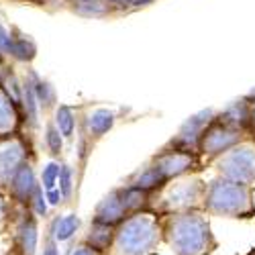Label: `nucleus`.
<instances>
[{"instance_id": "nucleus-27", "label": "nucleus", "mask_w": 255, "mask_h": 255, "mask_svg": "<svg viewBox=\"0 0 255 255\" xmlns=\"http://www.w3.org/2000/svg\"><path fill=\"white\" fill-rule=\"evenodd\" d=\"M8 43H10V29H6L2 23H0V59H6Z\"/></svg>"}, {"instance_id": "nucleus-36", "label": "nucleus", "mask_w": 255, "mask_h": 255, "mask_svg": "<svg viewBox=\"0 0 255 255\" xmlns=\"http://www.w3.org/2000/svg\"><path fill=\"white\" fill-rule=\"evenodd\" d=\"M23 2H35V4H43V2H47V0H23Z\"/></svg>"}, {"instance_id": "nucleus-29", "label": "nucleus", "mask_w": 255, "mask_h": 255, "mask_svg": "<svg viewBox=\"0 0 255 255\" xmlns=\"http://www.w3.org/2000/svg\"><path fill=\"white\" fill-rule=\"evenodd\" d=\"M41 255H59V243L47 233V237L43 241V249H41Z\"/></svg>"}, {"instance_id": "nucleus-21", "label": "nucleus", "mask_w": 255, "mask_h": 255, "mask_svg": "<svg viewBox=\"0 0 255 255\" xmlns=\"http://www.w3.org/2000/svg\"><path fill=\"white\" fill-rule=\"evenodd\" d=\"M72 10L84 18H109L119 14L121 10L113 6L109 0H84V2H72Z\"/></svg>"}, {"instance_id": "nucleus-18", "label": "nucleus", "mask_w": 255, "mask_h": 255, "mask_svg": "<svg viewBox=\"0 0 255 255\" xmlns=\"http://www.w3.org/2000/svg\"><path fill=\"white\" fill-rule=\"evenodd\" d=\"M20 125H23L20 109L6 96V92L0 88V137L14 133Z\"/></svg>"}, {"instance_id": "nucleus-10", "label": "nucleus", "mask_w": 255, "mask_h": 255, "mask_svg": "<svg viewBox=\"0 0 255 255\" xmlns=\"http://www.w3.org/2000/svg\"><path fill=\"white\" fill-rule=\"evenodd\" d=\"M39 182H37V176H35V169H33V163L31 159H27L23 165L16 169V174L12 176L10 184H8V196H10V202L18 204L20 208H29V202L35 194Z\"/></svg>"}, {"instance_id": "nucleus-33", "label": "nucleus", "mask_w": 255, "mask_h": 255, "mask_svg": "<svg viewBox=\"0 0 255 255\" xmlns=\"http://www.w3.org/2000/svg\"><path fill=\"white\" fill-rule=\"evenodd\" d=\"M10 66H8V63H6V59H0V86H2V82L6 80V76L10 74Z\"/></svg>"}, {"instance_id": "nucleus-32", "label": "nucleus", "mask_w": 255, "mask_h": 255, "mask_svg": "<svg viewBox=\"0 0 255 255\" xmlns=\"http://www.w3.org/2000/svg\"><path fill=\"white\" fill-rule=\"evenodd\" d=\"M10 215V206H8V200L0 194V225H2Z\"/></svg>"}, {"instance_id": "nucleus-1", "label": "nucleus", "mask_w": 255, "mask_h": 255, "mask_svg": "<svg viewBox=\"0 0 255 255\" xmlns=\"http://www.w3.org/2000/svg\"><path fill=\"white\" fill-rule=\"evenodd\" d=\"M163 243L174 255H210L219 247L208 217L202 210L159 217Z\"/></svg>"}, {"instance_id": "nucleus-25", "label": "nucleus", "mask_w": 255, "mask_h": 255, "mask_svg": "<svg viewBox=\"0 0 255 255\" xmlns=\"http://www.w3.org/2000/svg\"><path fill=\"white\" fill-rule=\"evenodd\" d=\"M57 188H59L63 200H70V198H72V192H74V169H72V165L61 163Z\"/></svg>"}, {"instance_id": "nucleus-31", "label": "nucleus", "mask_w": 255, "mask_h": 255, "mask_svg": "<svg viewBox=\"0 0 255 255\" xmlns=\"http://www.w3.org/2000/svg\"><path fill=\"white\" fill-rule=\"evenodd\" d=\"M70 255H102V253H98L96 249H92L88 243H84V241H80L76 247H74V251L70 253Z\"/></svg>"}, {"instance_id": "nucleus-19", "label": "nucleus", "mask_w": 255, "mask_h": 255, "mask_svg": "<svg viewBox=\"0 0 255 255\" xmlns=\"http://www.w3.org/2000/svg\"><path fill=\"white\" fill-rule=\"evenodd\" d=\"M80 225H82V221H80V217L76 215V212H70V215H66V217L57 215L49 223V231L47 233L57 243H68V241L74 239V235L80 231Z\"/></svg>"}, {"instance_id": "nucleus-30", "label": "nucleus", "mask_w": 255, "mask_h": 255, "mask_svg": "<svg viewBox=\"0 0 255 255\" xmlns=\"http://www.w3.org/2000/svg\"><path fill=\"white\" fill-rule=\"evenodd\" d=\"M245 98L249 100V135L255 137V90Z\"/></svg>"}, {"instance_id": "nucleus-3", "label": "nucleus", "mask_w": 255, "mask_h": 255, "mask_svg": "<svg viewBox=\"0 0 255 255\" xmlns=\"http://www.w3.org/2000/svg\"><path fill=\"white\" fill-rule=\"evenodd\" d=\"M159 243H163L159 217L153 212H139L117 227L113 255H149Z\"/></svg>"}, {"instance_id": "nucleus-8", "label": "nucleus", "mask_w": 255, "mask_h": 255, "mask_svg": "<svg viewBox=\"0 0 255 255\" xmlns=\"http://www.w3.org/2000/svg\"><path fill=\"white\" fill-rule=\"evenodd\" d=\"M215 111L212 109H206V111H200L196 115L190 117L180 129L178 133L169 139L163 147H172V149H184V151H194L198 153V143H200V137L204 133V129L212 123L215 119Z\"/></svg>"}, {"instance_id": "nucleus-11", "label": "nucleus", "mask_w": 255, "mask_h": 255, "mask_svg": "<svg viewBox=\"0 0 255 255\" xmlns=\"http://www.w3.org/2000/svg\"><path fill=\"white\" fill-rule=\"evenodd\" d=\"M125 219H129V212H127V208H125L123 190H121V186H117V188H113L106 196H102V200L96 204L94 215H92V221L119 227Z\"/></svg>"}, {"instance_id": "nucleus-2", "label": "nucleus", "mask_w": 255, "mask_h": 255, "mask_svg": "<svg viewBox=\"0 0 255 255\" xmlns=\"http://www.w3.org/2000/svg\"><path fill=\"white\" fill-rule=\"evenodd\" d=\"M202 212L219 219H251L255 217L253 188L223 176L212 178L206 186Z\"/></svg>"}, {"instance_id": "nucleus-26", "label": "nucleus", "mask_w": 255, "mask_h": 255, "mask_svg": "<svg viewBox=\"0 0 255 255\" xmlns=\"http://www.w3.org/2000/svg\"><path fill=\"white\" fill-rule=\"evenodd\" d=\"M29 210L37 219H47L49 217V204H47V198H45V192H43V188H41V184L37 186L35 194L29 202Z\"/></svg>"}, {"instance_id": "nucleus-37", "label": "nucleus", "mask_w": 255, "mask_h": 255, "mask_svg": "<svg viewBox=\"0 0 255 255\" xmlns=\"http://www.w3.org/2000/svg\"><path fill=\"white\" fill-rule=\"evenodd\" d=\"M4 255H20V253H18V251H16V249H14V247H12V249H10V251H6V253H4Z\"/></svg>"}, {"instance_id": "nucleus-9", "label": "nucleus", "mask_w": 255, "mask_h": 255, "mask_svg": "<svg viewBox=\"0 0 255 255\" xmlns=\"http://www.w3.org/2000/svg\"><path fill=\"white\" fill-rule=\"evenodd\" d=\"M29 159V151L23 139L10 137L0 141V188H8L16 169Z\"/></svg>"}, {"instance_id": "nucleus-12", "label": "nucleus", "mask_w": 255, "mask_h": 255, "mask_svg": "<svg viewBox=\"0 0 255 255\" xmlns=\"http://www.w3.org/2000/svg\"><path fill=\"white\" fill-rule=\"evenodd\" d=\"M39 245V219L29 208H23L14 229V249L20 255H35Z\"/></svg>"}, {"instance_id": "nucleus-34", "label": "nucleus", "mask_w": 255, "mask_h": 255, "mask_svg": "<svg viewBox=\"0 0 255 255\" xmlns=\"http://www.w3.org/2000/svg\"><path fill=\"white\" fill-rule=\"evenodd\" d=\"M153 2H155V0H131L129 8L137 10V8H143V6H149V4H153Z\"/></svg>"}, {"instance_id": "nucleus-20", "label": "nucleus", "mask_w": 255, "mask_h": 255, "mask_svg": "<svg viewBox=\"0 0 255 255\" xmlns=\"http://www.w3.org/2000/svg\"><path fill=\"white\" fill-rule=\"evenodd\" d=\"M127 186H135V188H141V190H145V192H151V194H155L157 190H161L167 182L159 176V172L153 167V165H149L147 163L145 167H141V169H137V172L125 182Z\"/></svg>"}, {"instance_id": "nucleus-6", "label": "nucleus", "mask_w": 255, "mask_h": 255, "mask_svg": "<svg viewBox=\"0 0 255 255\" xmlns=\"http://www.w3.org/2000/svg\"><path fill=\"white\" fill-rule=\"evenodd\" d=\"M149 165H153L159 176L165 182H172L178 178L194 176L196 172L204 167V161L194 151L184 149H172V147H161V149L149 159Z\"/></svg>"}, {"instance_id": "nucleus-4", "label": "nucleus", "mask_w": 255, "mask_h": 255, "mask_svg": "<svg viewBox=\"0 0 255 255\" xmlns=\"http://www.w3.org/2000/svg\"><path fill=\"white\" fill-rule=\"evenodd\" d=\"M206 182L198 176H186L167 182L161 190L153 194L151 212L155 217H167L176 212L202 210V202L206 196Z\"/></svg>"}, {"instance_id": "nucleus-5", "label": "nucleus", "mask_w": 255, "mask_h": 255, "mask_svg": "<svg viewBox=\"0 0 255 255\" xmlns=\"http://www.w3.org/2000/svg\"><path fill=\"white\" fill-rule=\"evenodd\" d=\"M212 167L217 169L219 176L227 180L255 188V143L249 139L239 143L231 151L212 161Z\"/></svg>"}, {"instance_id": "nucleus-7", "label": "nucleus", "mask_w": 255, "mask_h": 255, "mask_svg": "<svg viewBox=\"0 0 255 255\" xmlns=\"http://www.w3.org/2000/svg\"><path fill=\"white\" fill-rule=\"evenodd\" d=\"M247 133L231 129V127L223 125L217 121V115L212 119V123L204 129L200 143H198V155L202 157L204 163H212L215 159H219L221 155H225L227 151H231L233 147H237L239 143L247 141Z\"/></svg>"}, {"instance_id": "nucleus-23", "label": "nucleus", "mask_w": 255, "mask_h": 255, "mask_svg": "<svg viewBox=\"0 0 255 255\" xmlns=\"http://www.w3.org/2000/svg\"><path fill=\"white\" fill-rule=\"evenodd\" d=\"M63 141H66V139L61 137V133H59V129L55 127L53 119H49L47 125H45V131H43V145H45L47 153L53 159H59L61 157V153H63Z\"/></svg>"}, {"instance_id": "nucleus-22", "label": "nucleus", "mask_w": 255, "mask_h": 255, "mask_svg": "<svg viewBox=\"0 0 255 255\" xmlns=\"http://www.w3.org/2000/svg\"><path fill=\"white\" fill-rule=\"evenodd\" d=\"M53 123L59 129L61 137L66 141H72L78 129V113L70 104H57V109L53 111Z\"/></svg>"}, {"instance_id": "nucleus-24", "label": "nucleus", "mask_w": 255, "mask_h": 255, "mask_svg": "<svg viewBox=\"0 0 255 255\" xmlns=\"http://www.w3.org/2000/svg\"><path fill=\"white\" fill-rule=\"evenodd\" d=\"M59 169H61V163L59 161H49L43 165V169H41V188L45 190H53L57 188V180H59Z\"/></svg>"}, {"instance_id": "nucleus-14", "label": "nucleus", "mask_w": 255, "mask_h": 255, "mask_svg": "<svg viewBox=\"0 0 255 255\" xmlns=\"http://www.w3.org/2000/svg\"><path fill=\"white\" fill-rule=\"evenodd\" d=\"M6 57H10L16 63H29L37 57V43L31 35H27L25 31H20L16 27H10V43H8V53Z\"/></svg>"}, {"instance_id": "nucleus-38", "label": "nucleus", "mask_w": 255, "mask_h": 255, "mask_svg": "<svg viewBox=\"0 0 255 255\" xmlns=\"http://www.w3.org/2000/svg\"><path fill=\"white\" fill-rule=\"evenodd\" d=\"M68 2L72 4V2H84V0H68Z\"/></svg>"}, {"instance_id": "nucleus-13", "label": "nucleus", "mask_w": 255, "mask_h": 255, "mask_svg": "<svg viewBox=\"0 0 255 255\" xmlns=\"http://www.w3.org/2000/svg\"><path fill=\"white\" fill-rule=\"evenodd\" d=\"M117 113L113 109H106V106H100V109H92L84 115L82 119V131L84 137L88 141H98L104 135H109V131H113V127L117 125Z\"/></svg>"}, {"instance_id": "nucleus-16", "label": "nucleus", "mask_w": 255, "mask_h": 255, "mask_svg": "<svg viewBox=\"0 0 255 255\" xmlns=\"http://www.w3.org/2000/svg\"><path fill=\"white\" fill-rule=\"evenodd\" d=\"M217 121L231 127V129H237L249 135V100L243 96L235 102H231L221 113H217Z\"/></svg>"}, {"instance_id": "nucleus-15", "label": "nucleus", "mask_w": 255, "mask_h": 255, "mask_svg": "<svg viewBox=\"0 0 255 255\" xmlns=\"http://www.w3.org/2000/svg\"><path fill=\"white\" fill-rule=\"evenodd\" d=\"M25 78H27L29 84H31L39 109L43 111V113L55 111V109H57V92H55V88H53V84H51L47 78L39 76V74H37L35 70H31V68L27 70Z\"/></svg>"}, {"instance_id": "nucleus-35", "label": "nucleus", "mask_w": 255, "mask_h": 255, "mask_svg": "<svg viewBox=\"0 0 255 255\" xmlns=\"http://www.w3.org/2000/svg\"><path fill=\"white\" fill-rule=\"evenodd\" d=\"M109 2H111L113 6H117L119 10H125V8H129L131 0H109Z\"/></svg>"}, {"instance_id": "nucleus-17", "label": "nucleus", "mask_w": 255, "mask_h": 255, "mask_svg": "<svg viewBox=\"0 0 255 255\" xmlns=\"http://www.w3.org/2000/svg\"><path fill=\"white\" fill-rule=\"evenodd\" d=\"M115 235H117V227L113 225H104L98 221H90V227L84 235V243H88L92 249H96L102 255H109L115 245Z\"/></svg>"}, {"instance_id": "nucleus-28", "label": "nucleus", "mask_w": 255, "mask_h": 255, "mask_svg": "<svg viewBox=\"0 0 255 255\" xmlns=\"http://www.w3.org/2000/svg\"><path fill=\"white\" fill-rule=\"evenodd\" d=\"M45 192V190H43ZM45 198H47V204H49V208H59L63 202V196H61V192H59V188H53V190H47L45 192Z\"/></svg>"}]
</instances>
